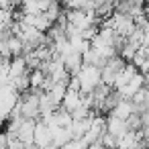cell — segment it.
Instances as JSON below:
<instances>
[{
	"mask_svg": "<svg viewBox=\"0 0 149 149\" xmlns=\"http://www.w3.org/2000/svg\"><path fill=\"white\" fill-rule=\"evenodd\" d=\"M129 131H131V129H129V123H127V120L108 114V118H106V133H110L112 137L120 139V137H125Z\"/></svg>",
	"mask_w": 149,
	"mask_h": 149,
	"instance_id": "8992f818",
	"label": "cell"
},
{
	"mask_svg": "<svg viewBox=\"0 0 149 149\" xmlns=\"http://www.w3.org/2000/svg\"><path fill=\"white\" fill-rule=\"evenodd\" d=\"M82 59H84L86 65H96V68H104V63H106V61L102 59V55H100L96 49H92V47L82 55Z\"/></svg>",
	"mask_w": 149,
	"mask_h": 149,
	"instance_id": "ba28073f",
	"label": "cell"
},
{
	"mask_svg": "<svg viewBox=\"0 0 149 149\" xmlns=\"http://www.w3.org/2000/svg\"><path fill=\"white\" fill-rule=\"evenodd\" d=\"M63 65H65V70H68L72 76H76V74L82 70V65H84V59H82V55H80V53L72 51V53H68V55L63 57Z\"/></svg>",
	"mask_w": 149,
	"mask_h": 149,
	"instance_id": "52a82bcc",
	"label": "cell"
},
{
	"mask_svg": "<svg viewBox=\"0 0 149 149\" xmlns=\"http://www.w3.org/2000/svg\"><path fill=\"white\" fill-rule=\"evenodd\" d=\"M35 147L37 149L53 147V129L47 123H43L41 118L37 120V127H35Z\"/></svg>",
	"mask_w": 149,
	"mask_h": 149,
	"instance_id": "3957f363",
	"label": "cell"
},
{
	"mask_svg": "<svg viewBox=\"0 0 149 149\" xmlns=\"http://www.w3.org/2000/svg\"><path fill=\"white\" fill-rule=\"evenodd\" d=\"M135 112H137V104H135L133 100H125V98H123L108 114H110V116H116V118H123V120H129Z\"/></svg>",
	"mask_w": 149,
	"mask_h": 149,
	"instance_id": "5b68a950",
	"label": "cell"
},
{
	"mask_svg": "<svg viewBox=\"0 0 149 149\" xmlns=\"http://www.w3.org/2000/svg\"><path fill=\"white\" fill-rule=\"evenodd\" d=\"M63 149H90V145H88L84 139H72Z\"/></svg>",
	"mask_w": 149,
	"mask_h": 149,
	"instance_id": "9c48e42d",
	"label": "cell"
},
{
	"mask_svg": "<svg viewBox=\"0 0 149 149\" xmlns=\"http://www.w3.org/2000/svg\"><path fill=\"white\" fill-rule=\"evenodd\" d=\"M110 21H112V29H114L116 35L123 37V39H129V37L139 29L137 23H135V19H133L131 15H125V13H114V15L110 17Z\"/></svg>",
	"mask_w": 149,
	"mask_h": 149,
	"instance_id": "7a4b0ae2",
	"label": "cell"
},
{
	"mask_svg": "<svg viewBox=\"0 0 149 149\" xmlns=\"http://www.w3.org/2000/svg\"><path fill=\"white\" fill-rule=\"evenodd\" d=\"M76 78L80 80V88L84 94H92L100 84H102V68L96 65H82V70L76 74Z\"/></svg>",
	"mask_w": 149,
	"mask_h": 149,
	"instance_id": "6da1fadb",
	"label": "cell"
},
{
	"mask_svg": "<svg viewBox=\"0 0 149 149\" xmlns=\"http://www.w3.org/2000/svg\"><path fill=\"white\" fill-rule=\"evenodd\" d=\"M49 149H61V147H55V145H53V147H49Z\"/></svg>",
	"mask_w": 149,
	"mask_h": 149,
	"instance_id": "30bf717a",
	"label": "cell"
},
{
	"mask_svg": "<svg viewBox=\"0 0 149 149\" xmlns=\"http://www.w3.org/2000/svg\"><path fill=\"white\" fill-rule=\"evenodd\" d=\"M84 106V92H76V90H68L61 102V108L68 112H76L78 108Z\"/></svg>",
	"mask_w": 149,
	"mask_h": 149,
	"instance_id": "277c9868",
	"label": "cell"
}]
</instances>
